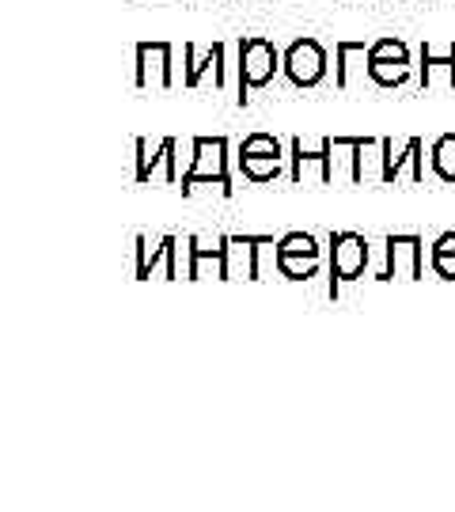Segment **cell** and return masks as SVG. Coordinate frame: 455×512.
Returning <instances> with one entry per match:
<instances>
[{
    "instance_id": "cell-13",
    "label": "cell",
    "mask_w": 455,
    "mask_h": 512,
    "mask_svg": "<svg viewBox=\"0 0 455 512\" xmlns=\"http://www.w3.org/2000/svg\"><path fill=\"white\" fill-rule=\"evenodd\" d=\"M429 262L444 281H455V255H429Z\"/></svg>"
},
{
    "instance_id": "cell-8",
    "label": "cell",
    "mask_w": 455,
    "mask_h": 512,
    "mask_svg": "<svg viewBox=\"0 0 455 512\" xmlns=\"http://www.w3.org/2000/svg\"><path fill=\"white\" fill-rule=\"evenodd\" d=\"M437 69H444V73H448V84H455V42L448 46V54L444 57L433 54V46H429V42L421 46V92H425V88H433V73H437Z\"/></svg>"
},
{
    "instance_id": "cell-1",
    "label": "cell",
    "mask_w": 455,
    "mask_h": 512,
    "mask_svg": "<svg viewBox=\"0 0 455 512\" xmlns=\"http://www.w3.org/2000/svg\"><path fill=\"white\" fill-rule=\"evenodd\" d=\"M281 69V54L270 38H243L239 42V107L251 99L255 88H266Z\"/></svg>"
},
{
    "instance_id": "cell-7",
    "label": "cell",
    "mask_w": 455,
    "mask_h": 512,
    "mask_svg": "<svg viewBox=\"0 0 455 512\" xmlns=\"http://www.w3.org/2000/svg\"><path fill=\"white\" fill-rule=\"evenodd\" d=\"M387 266H383L376 281H391V277H406L418 281L425 274V243L421 236H387Z\"/></svg>"
},
{
    "instance_id": "cell-9",
    "label": "cell",
    "mask_w": 455,
    "mask_h": 512,
    "mask_svg": "<svg viewBox=\"0 0 455 512\" xmlns=\"http://www.w3.org/2000/svg\"><path fill=\"white\" fill-rule=\"evenodd\" d=\"M186 57H190V69H186V84H190V88H198V80H201V73H205V69H213V73H217V80H220L224 46H213V50L205 54V61H198V50H194V46H186ZM220 84H224V80H220Z\"/></svg>"
},
{
    "instance_id": "cell-2",
    "label": "cell",
    "mask_w": 455,
    "mask_h": 512,
    "mask_svg": "<svg viewBox=\"0 0 455 512\" xmlns=\"http://www.w3.org/2000/svg\"><path fill=\"white\" fill-rule=\"evenodd\" d=\"M198 183H217L220 194H232V179H228V141L224 137H198L194 141V160L190 171L182 175V194H190Z\"/></svg>"
},
{
    "instance_id": "cell-3",
    "label": "cell",
    "mask_w": 455,
    "mask_h": 512,
    "mask_svg": "<svg viewBox=\"0 0 455 512\" xmlns=\"http://www.w3.org/2000/svg\"><path fill=\"white\" fill-rule=\"evenodd\" d=\"M368 239L357 232H334L330 236V296H338V281H357L368 266Z\"/></svg>"
},
{
    "instance_id": "cell-14",
    "label": "cell",
    "mask_w": 455,
    "mask_h": 512,
    "mask_svg": "<svg viewBox=\"0 0 455 512\" xmlns=\"http://www.w3.org/2000/svg\"><path fill=\"white\" fill-rule=\"evenodd\" d=\"M429 255H455V232L437 236V243H433V251H429Z\"/></svg>"
},
{
    "instance_id": "cell-5",
    "label": "cell",
    "mask_w": 455,
    "mask_h": 512,
    "mask_svg": "<svg viewBox=\"0 0 455 512\" xmlns=\"http://www.w3.org/2000/svg\"><path fill=\"white\" fill-rule=\"evenodd\" d=\"M368 76L380 84V88H399L410 76V50L399 38H380L368 46Z\"/></svg>"
},
{
    "instance_id": "cell-6",
    "label": "cell",
    "mask_w": 455,
    "mask_h": 512,
    "mask_svg": "<svg viewBox=\"0 0 455 512\" xmlns=\"http://www.w3.org/2000/svg\"><path fill=\"white\" fill-rule=\"evenodd\" d=\"M281 69L296 88H315L327 76V54L315 38H296L281 57Z\"/></svg>"
},
{
    "instance_id": "cell-11",
    "label": "cell",
    "mask_w": 455,
    "mask_h": 512,
    "mask_svg": "<svg viewBox=\"0 0 455 512\" xmlns=\"http://www.w3.org/2000/svg\"><path fill=\"white\" fill-rule=\"evenodd\" d=\"M433 171L444 183H455V133H444L433 145Z\"/></svg>"
},
{
    "instance_id": "cell-4",
    "label": "cell",
    "mask_w": 455,
    "mask_h": 512,
    "mask_svg": "<svg viewBox=\"0 0 455 512\" xmlns=\"http://www.w3.org/2000/svg\"><path fill=\"white\" fill-rule=\"evenodd\" d=\"M319 255H323V247H319V239L311 236V232H289L277 243L273 262H277V270L289 281H308L315 274V266H319Z\"/></svg>"
},
{
    "instance_id": "cell-12",
    "label": "cell",
    "mask_w": 455,
    "mask_h": 512,
    "mask_svg": "<svg viewBox=\"0 0 455 512\" xmlns=\"http://www.w3.org/2000/svg\"><path fill=\"white\" fill-rule=\"evenodd\" d=\"M239 156H273V160H285V148L273 133H251L243 145H239Z\"/></svg>"
},
{
    "instance_id": "cell-10",
    "label": "cell",
    "mask_w": 455,
    "mask_h": 512,
    "mask_svg": "<svg viewBox=\"0 0 455 512\" xmlns=\"http://www.w3.org/2000/svg\"><path fill=\"white\" fill-rule=\"evenodd\" d=\"M239 171L251 183H270V179L281 175V160H273V156H239Z\"/></svg>"
}]
</instances>
